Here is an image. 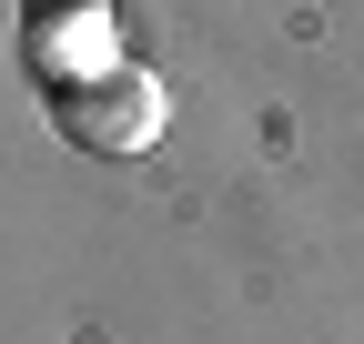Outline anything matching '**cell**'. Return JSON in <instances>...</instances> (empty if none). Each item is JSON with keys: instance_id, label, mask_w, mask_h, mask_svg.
Segmentation results:
<instances>
[{"instance_id": "6da1fadb", "label": "cell", "mask_w": 364, "mask_h": 344, "mask_svg": "<svg viewBox=\"0 0 364 344\" xmlns=\"http://www.w3.org/2000/svg\"><path fill=\"white\" fill-rule=\"evenodd\" d=\"M51 132H61L71 152L142 162V152L172 132V92H162V71H142V61H112V71L61 81V92H51Z\"/></svg>"}, {"instance_id": "7a4b0ae2", "label": "cell", "mask_w": 364, "mask_h": 344, "mask_svg": "<svg viewBox=\"0 0 364 344\" xmlns=\"http://www.w3.org/2000/svg\"><path fill=\"white\" fill-rule=\"evenodd\" d=\"M21 51H31V71L51 81H91V71H112L122 51H112V0H21Z\"/></svg>"}]
</instances>
